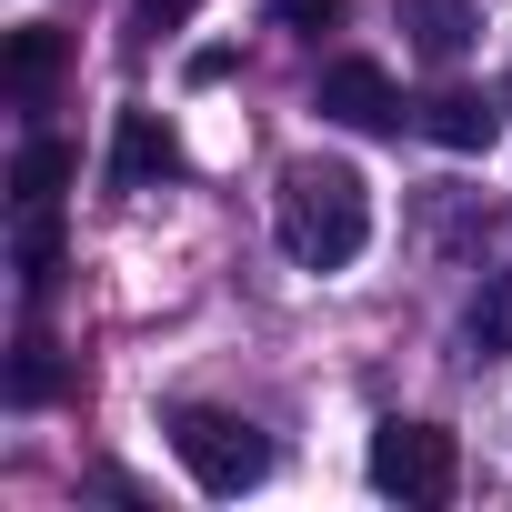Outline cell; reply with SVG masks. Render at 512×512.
Masks as SVG:
<instances>
[{"instance_id": "cell-1", "label": "cell", "mask_w": 512, "mask_h": 512, "mask_svg": "<svg viewBox=\"0 0 512 512\" xmlns=\"http://www.w3.org/2000/svg\"><path fill=\"white\" fill-rule=\"evenodd\" d=\"M272 221H282V251L302 272H342V262H362V241H372V191H362L352 161H292Z\"/></svg>"}, {"instance_id": "cell-2", "label": "cell", "mask_w": 512, "mask_h": 512, "mask_svg": "<svg viewBox=\"0 0 512 512\" xmlns=\"http://www.w3.org/2000/svg\"><path fill=\"white\" fill-rule=\"evenodd\" d=\"M171 452H181V472H191L201 492H221V502L272 472V442H262V432H251L241 412H201V402L171 412Z\"/></svg>"}, {"instance_id": "cell-3", "label": "cell", "mask_w": 512, "mask_h": 512, "mask_svg": "<svg viewBox=\"0 0 512 512\" xmlns=\"http://www.w3.org/2000/svg\"><path fill=\"white\" fill-rule=\"evenodd\" d=\"M452 482H462L452 432H432V422H382V432H372V492L432 512V502H452Z\"/></svg>"}, {"instance_id": "cell-4", "label": "cell", "mask_w": 512, "mask_h": 512, "mask_svg": "<svg viewBox=\"0 0 512 512\" xmlns=\"http://www.w3.org/2000/svg\"><path fill=\"white\" fill-rule=\"evenodd\" d=\"M312 111L342 121V131H402V91L382 81V61H332L322 91H312Z\"/></svg>"}, {"instance_id": "cell-5", "label": "cell", "mask_w": 512, "mask_h": 512, "mask_svg": "<svg viewBox=\"0 0 512 512\" xmlns=\"http://www.w3.org/2000/svg\"><path fill=\"white\" fill-rule=\"evenodd\" d=\"M171 171H181V141H171V121H161V111H121L111 191H151V181H171Z\"/></svg>"}, {"instance_id": "cell-6", "label": "cell", "mask_w": 512, "mask_h": 512, "mask_svg": "<svg viewBox=\"0 0 512 512\" xmlns=\"http://www.w3.org/2000/svg\"><path fill=\"white\" fill-rule=\"evenodd\" d=\"M412 121H422V141H442V151H462V161H472V151H492L502 101H482V91H432Z\"/></svg>"}, {"instance_id": "cell-7", "label": "cell", "mask_w": 512, "mask_h": 512, "mask_svg": "<svg viewBox=\"0 0 512 512\" xmlns=\"http://www.w3.org/2000/svg\"><path fill=\"white\" fill-rule=\"evenodd\" d=\"M61 61H71V41H61L51 21H31V31H11V51H0V81H11V101H21V111H41V101H51V81H61Z\"/></svg>"}, {"instance_id": "cell-8", "label": "cell", "mask_w": 512, "mask_h": 512, "mask_svg": "<svg viewBox=\"0 0 512 512\" xmlns=\"http://www.w3.org/2000/svg\"><path fill=\"white\" fill-rule=\"evenodd\" d=\"M61 382H71L61 342H51V332H21V342H11V402L41 412V402H61Z\"/></svg>"}, {"instance_id": "cell-9", "label": "cell", "mask_w": 512, "mask_h": 512, "mask_svg": "<svg viewBox=\"0 0 512 512\" xmlns=\"http://www.w3.org/2000/svg\"><path fill=\"white\" fill-rule=\"evenodd\" d=\"M11 251H21V282L51 292L61 282V201H21V241Z\"/></svg>"}, {"instance_id": "cell-10", "label": "cell", "mask_w": 512, "mask_h": 512, "mask_svg": "<svg viewBox=\"0 0 512 512\" xmlns=\"http://www.w3.org/2000/svg\"><path fill=\"white\" fill-rule=\"evenodd\" d=\"M71 171H81V161H71V141H21L11 191H21V201H61V191H71Z\"/></svg>"}, {"instance_id": "cell-11", "label": "cell", "mask_w": 512, "mask_h": 512, "mask_svg": "<svg viewBox=\"0 0 512 512\" xmlns=\"http://www.w3.org/2000/svg\"><path fill=\"white\" fill-rule=\"evenodd\" d=\"M472 352H482V362H512V272L482 282V302H472Z\"/></svg>"}, {"instance_id": "cell-12", "label": "cell", "mask_w": 512, "mask_h": 512, "mask_svg": "<svg viewBox=\"0 0 512 512\" xmlns=\"http://www.w3.org/2000/svg\"><path fill=\"white\" fill-rule=\"evenodd\" d=\"M412 41H422L432 61H452V51L472 41V11H462V0H412Z\"/></svg>"}, {"instance_id": "cell-13", "label": "cell", "mask_w": 512, "mask_h": 512, "mask_svg": "<svg viewBox=\"0 0 512 512\" xmlns=\"http://www.w3.org/2000/svg\"><path fill=\"white\" fill-rule=\"evenodd\" d=\"M272 21H292V31H312V41H322V31H342V21H352V0H272Z\"/></svg>"}, {"instance_id": "cell-14", "label": "cell", "mask_w": 512, "mask_h": 512, "mask_svg": "<svg viewBox=\"0 0 512 512\" xmlns=\"http://www.w3.org/2000/svg\"><path fill=\"white\" fill-rule=\"evenodd\" d=\"M191 11H201V0H141V21H151V31H181Z\"/></svg>"}]
</instances>
